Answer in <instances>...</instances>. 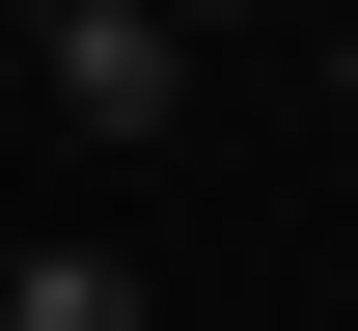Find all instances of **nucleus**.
Instances as JSON below:
<instances>
[{"instance_id":"f03ea898","label":"nucleus","mask_w":358,"mask_h":331,"mask_svg":"<svg viewBox=\"0 0 358 331\" xmlns=\"http://www.w3.org/2000/svg\"><path fill=\"white\" fill-rule=\"evenodd\" d=\"M0 331H166V276L110 221H55V248H0Z\"/></svg>"},{"instance_id":"7ed1b4c3","label":"nucleus","mask_w":358,"mask_h":331,"mask_svg":"<svg viewBox=\"0 0 358 331\" xmlns=\"http://www.w3.org/2000/svg\"><path fill=\"white\" fill-rule=\"evenodd\" d=\"M331 83H358V55H331Z\"/></svg>"},{"instance_id":"f257e3e1","label":"nucleus","mask_w":358,"mask_h":331,"mask_svg":"<svg viewBox=\"0 0 358 331\" xmlns=\"http://www.w3.org/2000/svg\"><path fill=\"white\" fill-rule=\"evenodd\" d=\"M0 83H28V111H55L83 166H138V139H193V28H166V0H55V28L0 55Z\"/></svg>"}]
</instances>
